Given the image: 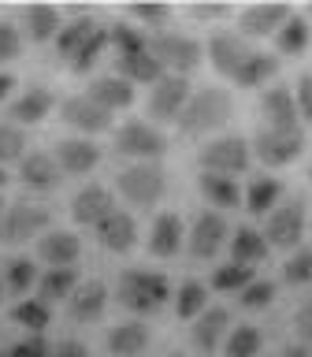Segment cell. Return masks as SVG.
Returning <instances> with one entry per match:
<instances>
[{
    "instance_id": "f35d334b",
    "label": "cell",
    "mask_w": 312,
    "mask_h": 357,
    "mask_svg": "<svg viewBox=\"0 0 312 357\" xmlns=\"http://www.w3.org/2000/svg\"><path fill=\"white\" fill-rule=\"evenodd\" d=\"M253 279H256L253 268L227 261V264H219L216 272H212V290H219V294H242V290L249 287Z\"/></svg>"
},
{
    "instance_id": "60d3db41",
    "label": "cell",
    "mask_w": 312,
    "mask_h": 357,
    "mask_svg": "<svg viewBox=\"0 0 312 357\" xmlns=\"http://www.w3.org/2000/svg\"><path fill=\"white\" fill-rule=\"evenodd\" d=\"M108 52V30L104 26H97L93 33L86 38V45L71 56V71L75 75H86V71H93V67L100 63V56Z\"/></svg>"
},
{
    "instance_id": "ba28073f",
    "label": "cell",
    "mask_w": 312,
    "mask_h": 357,
    "mask_svg": "<svg viewBox=\"0 0 312 357\" xmlns=\"http://www.w3.org/2000/svg\"><path fill=\"white\" fill-rule=\"evenodd\" d=\"M305 145H309L305 130H267V127H260L249 138V153H253V160H260L264 167H286L305 153Z\"/></svg>"
},
{
    "instance_id": "f1b7e54d",
    "label": "cell",
    "mask_w": 312,
    "mask_h": 357,
    "mask_svg": "<svg viewBox=\"0 0 312 357\" xmlns=\"http://www.w3.org/2000/svg\"><path fill=\"white\" fill-rule=\"evenodd\" d=\"M227 250H231V261L234 264H245V268H253V264H260L267 253V242H264V234L256 231V227H234V234L227 238Z\"/></svg>"
},
{
    "instance_id": "83f0119b",
    "label": "cell",
    "mask_w": 312,
    "mask_h": 357,
    "mask_svg": "<svg viewBox=\"0 0 312 357\" xmlns=\"http://www.w3.org/2000/svg\"><path fill=\"white\" fill-rule=\"evenodd\" d=\"M104 346H108L111 357H138L145 346H149V328H145L141 320H123L108 331Z\"/></svg>"
},
{
    "instance_id": "30bf717a",
    "label": "cell",
    "mask_w": 312,
    "mask_h": 357,
    "mask_svg": "<svg viewBox=\"0 0 312 357\" xmlns=\"http://www.w3.org/2000/svg\"><path fill=\"white\" fill-rule=\"evenodd\" d=\"M49 208L41 205H4V216H0V242L4 245H19V242H30V238H41L49 231Z\"/></svg>"
},
{
    "instance_id": "f907efd6",
    "label": "cell",
    "mask_w": 312,
    "mask_h": 357,
    "mask_svg": "<svg viewBox=\"0 0 312 357\" xmlns=\"http://www.w3.org/2000/svg\"><path fill=\"white\" fill-rule=\"evenodd\" d=\"M294 105H297V116L305 119V123H312V75H301V78H297Z\"/></svg>"
},
{
    "instance_id": "74e56055",
    "label": "cell",
    "mask_w": 312,
    "mask_h": 357,
    "mask_svg": "<svg viewBox=\"0 0 312 357\" xmlns=\"http://www.w3.org/2000/svg\"><path fill=\"white\" fill-rule=\"evenodd\" d=\"M108 49H116V60H123V56H138L149 49V38L134 22H116L108 26Z\"/></svg>"
},
{
    "instance_id": "5b68a950",
    "label": "cell",
    "mask_w": 312,
    "mask_h": 357,
    "mask_svg": "<svg viewBox=\"0 0 312 357\" xmlns=\"http://www.w3.org/2000/svg\"><path fill=\"white\" fill-rule=\"evenodd\" d=\"M149 52L164 67V75L178 78H189L205 63V45L197 38H186V33H156V38H149Z\"/></svg>"
},
{
    "instance_id": "9a60e30c",
    "label": "cell",
    "mask_w": 312,
    "mask_h": 357,
    "mask_svg": "<svg viewBox=\"0 0 312 357\" xmlns=\"http://www.w3.org/2000/svg\"><path fill=\"white\" fill-rule=\"evenodd\" d=\"M97 234V242H100V250H108V253H130L134 245H138V220L130 216V212H123V208H111L104 220L93 227Z\"/></svg>"
},
{
    "instance_id": "7bdbcfd3",
    "label": "cell",
    "mask_w": 312,
    "mask_h": 357,
    "mask_svg": "<svg viewBox=\"0 0 312 357\" xmlns=\"http://www.w3.org/2000/svg\"><path fill=\"white\" fill-rule=\"evenodd\" d=\"M127 15L134 19V26H138L141 33H145V30H167V22H171L175 8H171V4H130Z\"/></svg>"
},
{
    "instance_id": "6125c7cd",
    "label": "cell",
    "mask_w": 312,
    "mask_h": 357,
    "mask_svg": "<svg viewBox=\"0 0 312 357\" xmlns=\"http://www.w3.org/2000/svg\"><path fill=\"white\" fill-rule=\"evenodd\" d=\"M171 357H186V354H171Z\"/></svg>"
},
{
    "instance_id": "7a4b0ae2",
    "label": "cell",
    "mask_w": 312,
    "mask_h": 357,
    "mask_svg": "<svg viewBox=\"0 0 312 357\" xmlns=\"http://www.w3.org/2000/svg\"><path fill=\"white\" fill-rule=\"evenodd\" d=\"M116 301L123 309L138 312V317H153L171 301V283L160 272H145V268H127L116 283Z\"/></svg>"
},
{
    "instance_id": "94428289",
    "label": "cell",
    "mask_w": 312,
    "mask_h": 357,
    "mask_svg": "<svg viewBox=\"0 0 312 357\" xmlns=\"http://www.w3.org/2000/svg\"><path fill=\"white\" fill-rule=\"evenodd\" d=\"M305 19H312V4H309V15H305Z\"/></svg>"
},
{
    "instance_id": "d6986e66",
    "label": "cell",
    "mask_w": 312,
    "mask_h": 357,
    "mask_svg": "<svg viewBox=\"0 0 312 357\" xmlns=\"http://www.w3.org/2000/svg\"><path fill=\"white\" fill-rule=\"evenodd\" d=\"M205 56H208V63L216 75L234 78L238 67L245 63V56H249V41H242L238 33H212L208 45H205Z\"/></svg>"
},
{
    "instance_id": "277c9868",
    "label": "cell",
    "mask_w": 312,
    "mask_h": 357,
    "mask_svg": "<svg viewBox=\"0 0 312 357\" xmlns=\"http://www.w3.org/2000/svg\"><path fill=\"white\" fill-rule=\"evenodd\" d=\"M116 190L134 208H156L167 194V172L160 164H130L116 175Z\"/></svg>"
},
{
    "instance_id": "816d5d0a",
    "label": "cell",
    "mask_w": 312,
    "mask_h": 357,
    "mask_svg": "<svg viewBox=\"0 0 312 357\" xmlns=\"http://www.w3.org/2000/svg\"><path fill=\"white\" fill-rule=\"evenodd\" d=\"M45 357H89V350L82 342H75V339H63V342H49Z\"/></svg>"
},
{
    "instance_id": "603a6c76",
    "label": "cell",
    "mask_w": 312,
    "mask_h": 357,
    "mask_svg": "<svg viewBox=\"0 0 312 357\" xmlns=\"http://www.w3.org/2000/svg\"><path fill=\"white\" fill-rule=\"evenodd\" d=\"M52 108H56L52 89H49V86H30V89H22V93L11 100L8 119L15 123V127H38V123L49 119Z\"/></svg>"
},
{
    "instance_id": "7c38bea8",
    "label": "cell",
    "mask_w": 312,
    "mask_h": 357,
    "mask_svg": "<svg viewBox=\"0 0 312 357\" xmlns=\"http://www.w3.org/2000/svg\"><path fill=\"white\" fill-rule=\"evenodd\" d=\"M60 119L71 130H78V138H93V134L111 130V116L100 105H93L86 93H75V97L60 100Z\"/></svg>"
},
{
    "instance_id": "db71d44e",
    "label": "cell",
    "mask_w": 312,
    "mask_h": 357,
    "mask_svg": "<svg viewBox=\"0 0 312 357\" xmlns=\"http://www.w3.org/2000/svg\"><path fill=\"white\" fill-rule=\"evenodd\" d=\"M15 86H19V82H15V75H11V71H0V100H8Z\"/></svg>"
},
{
    "instance_id": "e575fe53",
    "label": "cell",
    "mask_w": 312,
    "mask_h": 357,
    "mask_svg": "<svg viewBox=\"0 0 312 357\" xmlns=\"http://www.w3.org/2000/svg\"><path fill=\"white\" fill-rule=\"evenodd\" d=\"M82 283L78 279L75 268H49L45 275H38V298L45 305H52V301H67L75 294V287Z\"/></svg>"
},
{
    "instance_id": "be15d7a7",
    "label": "cell",
    "mask_w": 312,
    "mask_h": 357,
    "mask_svg": "<svg viewBox=\"0 0 312 357\" xmlns=\"http://www.w3.org/2000/svg\"><path fill=\"white\" fill-rule=\"evenodd\" d=\"M309 305H312V301H309Z\"/></svg>"
},
{
    "instance_id": "9c48e42d",
    "label": "cell",
    "mask_w": 312,
    "mask_h": 357,
    "mask_svg": "<svg viewBox=\"0 0 312 357\" xmlns=\"http://www.w3.org/2000/svg\"><path fill=\"white\" fill-rule=\"evenodd\" d=\"M231 238V227H227V216L216 208L208 212H197L194 223L186 227V253L194 257V261H212L223 245Z\"/></svg>"
},
{
    "instance_id": "8d00e7d4",
    "label": "cell",
    "mask_w": 312,
    "mask_h": 357,
    "mask_svg": "<svg viewBox=\"0 0 312 357\" xmlns=\"http://www.w3.org/2000/svg\"><path fill=\"white\" fill-rule=\"evenodd\" d=\"M11 320L19 328H26V335H45L52 320V305H45L41 298H19V305L11 309Z\"/></svg>"
},
{
    "instance_id": "f546056e",
    "label": "cell",
    "mask_w": 312,
    "mask_h": 357,
    "mask_svg": "<svg viewBox=\"0 0 312 357\" xmlns=\"http://www.w3.org/2000/svg\"><path fill=\"white\" fill-rule=\"evenodd\" d=\"M312 41V22L301 15V11H290L286 22L275 30V49L279 56H301Z\"/></svg>"
},
{
    "instance_id": "e7e4bbea",
    "label": "cell",
    "mask_w": 312,
    "mask_h": 357,
    "mask_svg": "<svg viewBox=\"0 0 312 357\" xmlns=\"http://www.w3.org/2000/svg\"><path fill=\"white\" fill-rule=\"evenodd\" d=\"M309 223H312V220H309Z\"/></svg>"
},
{
    "instance_id": "ab89813d",
    "label": "cell",
    "mask_w": 312,
    "mask_h": 357,
    "mask_svg": "<svg viewBox=\"0 0 312 357\" xmlns=\"http://www.w3.org/2000/svg\"><path fill=\"white\" fill-rule=\"evenodd\" d=\"M260 331L253 328V324H234L227 331V339H223V354L227 357H256L260 354Z\"/></svg>"
},
{
    "instance_id": "c3c4849f",
    "label": "cell",
    "mask_w": 312,
    "mask_h": 357,
    "mask_svg": "<svg viewBox=\"0 0 312 357\" xmlns=\"http://www.w3.org/2000/svg\"><path fill=\"white\" fill-rule=\"evenodd\" d=\"M45 350H49L45 335H26V339H19L15 346H8L0 357H45Z\"/></svg>"
},
{
    "instance_id": "5bb4252c",
    "label": "cell",
    "mask_w": 312,
    "mask_h": 357,
    "mask_svg": "<svg viewBox=\"0 0 312 357\" xmlns=\"http://www.w3.org/2000/svg\"><path fill=\"white\" fill-rule=\"evenodd\" d=\"M108 301H111L108 283H100V279H86V283H78L75 294L67 298V312H71L75 324H97V320H104Z\"/></svg>"
},
{
    "instance_id": "7402d4cb",
    "label": "cell",
    "mask_w": 312,
    "mask_h": 357,
    "mask_svg": "<svg viewBox=\"0 0 312 357\" xmlns=\"http://www.w3.org/2000/svg\"><path fill=\"white\" fill-rule=\"evenodd\" d=\"M111 208H116V197H111V190L100 186V183L82 186L71 197V220L78 223V227H97Z\"/></svg>"
},
{
    "instance_id": "836d02e7",
    "label": "cell",
    "mask_w": 312,
    "mask_h": 357,
    "mask_svg": "<svg viewBox=\"0 0 312 357\" xmlns=\"http://www.w3.org/2000/svg\"><path fill=\"white\" fill-rule=\"evenodd\" d=\"M242 201H245V212L267 216V212L283 201V183L272 178V175H256V178H249V190L242 194Z\"/></svg>"
},
{
    "instance_id": "8992f818",
    "label": "cell",
    "mask_w": 312,
    "mask_h": 357,
    "mask_svg": "<svg viewBox=\"0 0 312 357\" xmlns=\"http://www.w3.org/2000/svg\"><path fill=\"white\" fill-rule=\"evenodd\" d=\"M197 164H201V172L231 175V178L242 175V172H249V164H253L249 138H242V134H219V138H212V142L201 145Z\"/></svg>"
},
{
    "instance_id": "ffe728a7",
    "label": "cell",
    "mask_w": 312,
    "mask_h": 357,
    "mask_svg": "<svg viewBox=\"0 0 312 357\" xmlns=\"http://www.w3.org/2000/svg\"><path fill=\"white\" fill-rule=\"evenodd\" d=\"M294 8H286V4H249V8H242V15H238V38L245 41H256V38H275V30L286 22V15Z\"/></svg>"
},
{
    "instance_id": "680465c9",
    "label": "cell",
    "mask_w": 312,
    "mask_h": 357,
    "mask_svg": "<svg viewBox=\"0 0 312 357\" xmlns=\"http://www.w3.org/2000/svg\"><path fill=\"white\" fill-rule=\"evenodd\" d=\"M0 216H4V201H0Z\"/></svg>"
},
{
    "instance_id": "cb8c5ba5",
    "label": "cell",
    "mask_w": 312,
    "mask_h": 357,
    "mask_svg": "<svg viewBox=\"0 0 312 357\" xmlns=\"http://www.w3.org/2000/svg\"><path fill=\"white\" fill-rule=\"evenodd\" d=\"M86 97L104 108L108 116H116V112H127L138 93H134V86L127 82V78H119L116 71H111V75H97L93 82L86 86Z\"/></svg>"
},
{
    "instance_id": "1f68e13d",
    "label": "cell",
    "mask_w": 312,
    "mask_h": 357,
    "mask_svg": "<svg viewBox=\"0 0 312 357\" xmlns=\"http://www.w3.org/2000/svg\"><path fill=\"white\" fill-rule=\"evenodd\" d=\"M116 75L127 78L130 86H156L164 78V67L156 63V56L145 49L138 56H123V60H116Z\"/></svg>"
},
{
    "instance_id": "44dd1931",
    "label": "cell",
    "mask_w": 312,
    "mask_h": 357,
    "mask_svg": "<svg viewBox=\"0 0 312 357\" xmlns=\"http://www.w3.org/2000/svg\"><path fill=\"white\" fill-rule=\"evenodd\" d=\"M38 257L49 268H75V261L82 257V238L67 227H49L38 238Z\"/></svg>"
},
{
    "instance_id": "bcb514c9",
    "label": "cell",
    "mask_w": 312,
    "mask_h": 357,
    "mask_svg": "<svg viewBox=\"0 0 312 357\" xmlns=\"http://www.w3.org/2000/svg\"><path fill=\"white\" fill-rule=\"evenodd\" d=\"M272 301H275V283H272V279H253V283L238 294V305H242V309H249V312L267 309Z\"/></svg>"
},
{
    "instance_id": "91938a15",
    "label": "cell",
    "mask_w": 312,
    "mask_h": 357,
    "mask_svg": "<svg viewBox=\"0 0 312 357\" xmlns=\"http://www.w3.org/2000/svg\"><path fill=\"white\" fill-rule=\"evenodd\" d=\"M0 294H4V279H0Z\"/></svg>"
},
{
    "instance_id": "4dcf8cb0",
    "label": "cell",
    "mask_w": 312,
    "mask_h": 357,
    "mask_svg": "<svg viewBox=\"0 0 312 357\" xmlns=\"http://www.w3.org/2000/svg\"><path fill=\"white\" fill-rule=\"evenodd\" d=\"M97 26H100V22H97L93 15H89V11L75 8L71 22H63V26H60V33H56V52L71 60V56H75L78 49H82V45H86V38H89V33H93Z\"/></svg>"
},
{
    "instance_id": "52a82bcc",
    "label": "cell",
    "mask_w": 312,
    "mask_h": 357,
    "mask_svg": "<svg viewBox=\"0 0 312 357\" xmlns=\"http://www.w3.org/2000/svg\"><path fill=\"white\" fill-rule=\"evenodd\" d=\"M116 153L130 156L134 164H160V156L167 153V138L156 123L130 119L116 130Z\"/></svg>"
},
{
    "instance_id": "6da1fadb",
    "label": "cell",
    "mask_w": 312,
    "mask_h": 357,
    "mask_svg": "<svg viewBox=\"0 0 312 357\" xmlns=\"http://www.w3.org/2000/svg\"><path fill=\"white\" fill-rule=\"evenodd\" d=\"M231 112H234V100H231L227 89L205 86V89H194V93H189L182 116L175 119V127L182 138H205V134L227 127Z\"/></svg>"
},
{
    "instance_id": "b9f144b4",
    "label": "cell",
    "mask_w": 312,
    "mask_h": 357,
    "mask_svg": "<svg viewBox=\"0 0 312 357\" xmlns=\"http://www.w3.org/2000/svg\"><path fill=\"white\" fill-rule=\"evenodd\" d=\"M30 287H38V264L26 261V257H11L4 264V290L22 298Z\"/></svg>"
},
{
    "instance_id": "3957f363",
    "label": "cell",
    "mask_w": 312,
    "mask_h": 357,
    "mask_svg": "<svg viewBox=\"0 0 312 357\" xmlns=\"http://www.w3.org/2000/svg\"><path fill=\"white\" fill-rule=\"evenodd\" d=\"M309 231V201L294 194L286 201H279V205L264 216V242L267 250H297V242L305 238Z\"/></svg>"
},
{
    "instance_id": "d6a6232c",
    "label": "cell",
    "mask_w": 312,
    "mask_h": 357,
    "mask_svg": "<svg viewBox=\"0 0 312 357\" xmlns=\"http://www.w3.org/2000/svg\"><path fill=\"white\" fill-rule=\"evenodd\" d=\"M275 75H279V56H275V52L249 49V56H245V63L238 67V75H234V82L245 86V89H256V86L272 82Z\"/></svg>"
},
{
    "instance_id": "6f0895ef",
    "label": "cell",
    "mask_w": 312,
    "mask_h": 357,
    "mask_svg": "<svg viewBox=\"0 0 312 357\" xmlns=\"http://www.w3.org/2000/svg\"><path fill=\"white\" fill-rule=\"evenodd\" d=\"M309 183H312V164H309Z\"/></svg>"
},
{
    "instance_id": "681fc988",
    "label": "cell",
    "mask_w": 312,
    "mask_h": 357,
    "mask_svg": "<svg viewBox=\"0 0 312 357\" xmlns=\"http://www.w3.org/2000/svg\"><path fill=\"white\" fill-rule=\"evenodd\" d=\"M186 15L194 22H223L231 15V4H189Z\"/></svg>"
},
{
    "instance_id": "11a10c76",
    "label": "cell",
    "mask_w": 312,
    "mask_h": 357,
    "mask_svg": "<svg viewBox=\"0 0 312 357\" xmlns=\"http://www.w3.org/2000/svg\"><path fill=\"white\" fill-rule=\"evenodd\" d=\"M279 357H312V346H305V342H297V346H286Z\"/></svg>"
},
{
    "instance_id": "2e32d148",
    "label": "cell",
    "mask_w": 312,
    "mask_h": 357,
    "mask_svg": "<svg viewBox=\"0 0 312 357\" xmlns=\"http://www.w3.org/2000/svg\"><path fill=\"white\" fill-rule=\"evenodd\" d=\"M100 156H104V153H100V145L93 138H78V134H75V138H60V142H56L52 160L67 175H89L100 164Z\"/></svg>"
},
{
    "instance_id": "f6af8a7d",
    "label": "cell",
    "mask_w": 312,
    "mask_h": 357,
    "mask_svg": "<svg viewBox=\"0 0 312 357\" xmlns=\"http://www.w3.org/2000/svg\"><path fill=\"white\" fill-rule=\"evenodd\" d=\"M283 279L290 287H305L312 283V250H294L283 264Z\"/></svg>"
},
{
    "instance_id": "7dc6e473",
    "label": "cell",
    "mask_w": 312,
    "mask_h": 357,
    "mask_svg": "<svg viewBox=\"0 0 312 357\" xmlns=\"http://www.w3.org/2000/svg\"><path fill=\"white\" fill-rule=\"evenodd\" d=\"M22 30L15 26L11 19H0V63H11L15 56L22 52Z\"/></svg>"
},
{
    "instance_id": "4fadbf2b",
    "label": "cell",
    "mask_w": 312,
    "mask_h": 357,
    "mask_svg": "<svg viewBox=\"0 0 312 357\" xmlns=\"http://www.w3.org/2000/svg\"><path fill=\"white\" fill-rule=\"evenodd\" d=\"M256 112H260V127L267 130H301V116L290 86H267Z\"/></svg>"
},
{
    "instance_id": "484cf974",
    "label": "cell",
    "mask_w": 312,
    "mask_h": 357,
    "mask_svg": "<svg viewBox=\"0 0 312 357\" xmlns=\"http://www.w3.org/2000/svg\"><path fill=\"white\" fill-rule=\"evenodd\" d=\"M60 26H63V11L52 8V4H30L22 11V38L33 41V45L56 41Z\"/></svg>"
},
{
    "instance_id": "9f6ffc18",
    "label": "cell",
    "mask_w": 312,
    "mask_h": 357,
    "mask_svg": "<svg viewBox=\"0 0 312 357\" xmlns=\"http://www.w3.org/2000/svg\"><path fill=\"white\" fill-rule=\"evenodd\" d=\"M4 186H8V172L0 167V190H4Z\"/></svg>"
},
{
    "instance_id": "e0dca14e",
    "label": "cell",
    "mask_w": 312,
    "mask_h": 357,
    "mask_svg": "<svg viewBox=\"0 0 312 357\" xmlns=\"http://www.w3.org/2000/svg\"><path fill=\"white\" fill-rule=\"evenodd\" d=\"M145 245H149V253L160 257V261L178 257L186 250V223H182V216H178V212H160V216L153 220Z\"/></svg>"
},
{
    "instance_id": "8fae6325",
    "label": "cell",
    "mask_w": 312,
    "mask_h": 357,
    "mask_svg": "<svg viewBox=\"0 0 312 357\" xmlns=\"http://www.w3.org/2000/svg\"><path fill=\"white\" fill-rule=\"evenodd\" d=\"M189 93H194L189 78L164 75L156 86H149V116H153L156 123H175L178 116H182Z\"/></svg>"
},
{
    "instance_id": "ac0fdd59",
    "label": "cell",
    "mask_w": 312,
    "mask_h": 357,
    "mask_svg": "<svg viewBox=\"0 0 312 357\" xmlns=\"http://www.w3.org/2000/svg\"><path fill=\"white\" fill-rule=\"evenodd\" d=\"M227 331H231V312L223 309V305H208L201 317L194 320V328H189V342H194V350L197 354H216L223 339H227Z\"/></svg>"
},
{
    "instance_id": "ee69618b",
    "label": "cell",
    "mask_w": 312,
    "mask_h": 357,
    "mask_svg": "<svg viewBox=\"0 0 312 357\" xmlns=\"http://www.w3.org/2000/svg\"><path fill=\"white\" fill-rule=\"evenodd\" d=\"M22 156H26V130L15 123H0V167L19 164Z\"/></svg>"
},
{
    "instance_id": "4316f807",
    "label": "cell",
    "mask_w": 312,
    "mask_h": 357,
    "mask_svg": "<svg viewBox=\"0 0 312 357\" xmlns=\"http://www.w3.org/2000/svg\"><path fill=\"white\" fill-rule=\"evenodd\" d=\"M197 190H201V197H205L216 212H219V208H238V205H242V186H238V178H231V175L201 172V175H197Z\"/></svg>"
},
{
    "instance_id": "d590c367",
    "label": "cell",
    "mask_w": 312,
    "mask_h": 357,
    "mask_svg": "<svg viewBox=\"0 0 312 357\" xmlns=\"http://www.w3.org/2000/svg\"><path fill=\"white\" fill-rule=\"evenodd\" d=\"M205 309H208V287L201 283V279H186V283L175 290V317L194 324Z\"/></svg>"
},
{
    "instance_id": "d4e9b609",
    "label": "cell",
    "mask_w": 312,
    "mask_h": 357,
    "mask_svg": "<svg viewBox=\"0 0 312 357\" xmlns=\"http://www.w3.org/2000/svg\"><path fill=\"white\" fill-rule=\"evenodd\" d=\"M60 167H56L52 153H26L19 160V183L26 190H38V194H49V190L60 186Z\"/></svg>"
},
{
    "instance_id": "f5cc1de1",
    "label": "cell",
    "mask_w": 312,
    "mask_h": 357,
    "mask_svg": "<svg viewBox=\"0 0 312 357\" xmlns=\"http://www.w3.org/2000/svg\"><path fill=\"white\" fill-rule=\"evenodd\" d=\"M294 328H297V335H301V342L312 346V305H301V309H297Z\"/></svg>"
}]
</instances>
